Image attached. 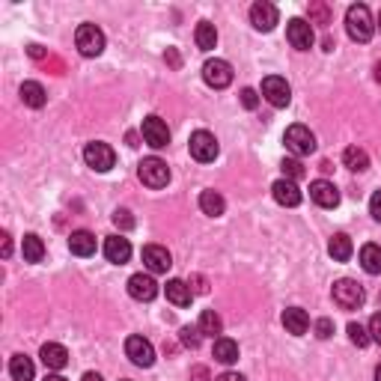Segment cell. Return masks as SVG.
<instances>
[{
    "mask_svg": "<svg viewBox=\"0 0 381 381\" xmlns=\"http://www.w3.org/2000/svg\"><path fill=\"white\" fill-rule=\"evenodd\" d=\"M345 30H349V36L354 42H369L375 33V24H373V15H369V9L364 3H354L345 9Z\"/></svg>",
    "mask_w": 381,
    "mask_h": 381,
    "instance_id": "6da1fadb",
    "label": "cell"
},
{
    "mask_svg": "<svg viewBox=\"0 0 381 381\" xmlns=\"http://www.w3.org/2000/svg\"><path fill=\"white\" fill-rule=\"evenodd\" d=\"M188 149H190V158H197L203 164L215 161L218 152H221L218 137L211 131H194V134H190V140H188Z\"/></svg>",
    "mask_w": 381,
    "mask_h": 381,
    "instance_id": "7a4b0ae2",
    "label": "cell"
},
{
    "mask_svg": "<svg viewBox=\"0 0 381 381\" xmlns=\"http://www.w3.org/2000/svg\"><path fill=\"white\" fill-rule=\"evenodd\" d=\"M137 176L147 188L158 190V188H167V182H170V167H167L161 158H143L137 167Z\"/></svg>",
    "mask_w": 381,
    "mask_h": 381,
    "instance_id": "3957f363",
    "label": "cell"
},
{
    "mask_svg": "<svg viewBox=\"0 0 381 381\" xmlns=\"http://www.w3.org/2000/svg\"><path fill=\"white\" fill-rule=\"evenodd\" d=\"M75 45L84 57H98V54L105 51V33L96 24H81L75 33Z\"/></svg>",
    "mask_w": 381,
    "mask_h": 381,
    "instance_id": "277c9868",
    "label": "cell"
},
{
    "mask_svg": "<svg viewBox=\"0 0 381 381\" xmlns=\"http://www.w3.org/2000/svg\"><path fill=\"white\" fill-rule=\"evenodd\" d=\"M84 161H87V167H93L96 173H107L110 167L117 164V152L110 149L107 143L93 140V143H87V149H84Z\"/></svg>",
    "mask_w": 381,
    "mask_h": 381,
    "instance_id": "5b68a950",
    "label": "cell"
},
{
    "mask_svg": "<svg viewBox=\"0 0 381 381\" xmlns=\"http://www.w3.org/2000/svg\"><path fill=\"white\" fill-rule=\"evenodd\" d=\"M283 143H286V149L292 152V155H310V152H316V137H313V131L307 126H289L286 134H283Z\"/></svg>",
    "mask_w": 381,
    "mask_h": 381,
    "instance_id": "8992f818",
    "label": "cell"
},
{
    "mask_svg": "<svg viewBox=\"0 0 381 381\" xmlns=\"http://www.w3.org/2000/svg\"><path fill=\"white\" fill-rule=\"evenodd\" d=\"M364 289H361V283L357 280H349V277H343V280H337L334 283V301L343 307V310H357L364 304Z\"/></svg>",
    "mask_w": 381,
    "mask_h": 381,
    "instance_id": "52a82bcc",
    "label": "cell"
},
{
    "mask_svg": "<svg viewBox=\"0 0 381 381\" xmlns=\"http://www.w3.org/2000/svg\"><path fill=\"white\" fill-rule=\"evenodd\" d=\"M286 39L295 51H310L313 42H316V33H313V24H307L304 18H292L286 24Z\"/></svg>",
    "mask_w": 381,
    "mask_h": 381,
    "instance_id": "ba28073f",
    "label": "cell"
},
{
    "mask_svg": "<svg viewBox=\"0 0 381 381\" xmlns=\"http://www.w3.org/2000/svg\"><path fill=\"white\" fill-rule=\"evenodd\" d=\"M140 134H143V140H147L152 149H164L167 143H170V128H167V122L161 117H147V119H143Z\"/></svg>",
    "mask_w": 381,
    "mask_h": 381,
    "instance_id": "9c48e42d",
    "label": "cell"
},
{
    "mask_svg": "<svg viewBox=\"0 0 381 381\" xmlns=\"http://www.w3.org/2000/svg\"><path fill=\"white\" fill-rule=\"evenodd\" d=\"M262 96L268 98V105H274V107H286L292 102V89H289L286 77H277V75H268L262 81Z\"/></svg>",
    "mask_w": 381,
    "mask_h": 381,
    "instance_id": "30bf717a",
    "label": "cell"
},
{
    "mask_svg": "<svg viewBox=\"0 0 381 381\" xmlns=\"http://www.w3.org/2000/svg\"><path fill=\"white\" fill-rule=\"evenodd\" d=\"M203 81L211 87V89H227L232 84V66L227 60H209L203 66Z\"/></svg>",
    "mask_w": 381,
    "mask_h": 381,
    "instance_id": "8fae6325",
    "label": "cell"
},
{
    "mask_svg": "<svg viewBox=\"0 0 381 381\" xmlns=\"http://www.w3.org/2000/svg\"><path fill=\"white\" fill-rule=\"evenodd\" d=\"M277 21H280V13H277V6L274 3H265V0H260V3H253L251 6V24L256 30H274L277 27Z\"/></svg>",
    "mask_w": 381,
    "mask_h": 381,
    "instance_id": "7c38bea8",
    "label": "cell"
},
{
    "mask_svg": "<svg viewBox=\"0 0 381 381\" xmlns=\"http://www.w3.org/2000/svg\"><path fill=\"white\" fill-rule=\"evenodd\" d=\"M126 354L131 357L134 366H152V364H155L152 343L143 340V337H128V340H126Z\"/></svg>",
    "mask_w": 381,
    "mask_h": 381,
    "instance_id": "4fadbf2b",
    "label": "cell"
},
{
    "mask_svg": "<svg viewBox=\"0 0 381 381\" xmlns=\"http://www.w3.org/2000/svg\"><path fill=\"white\" fill-rule=\"evenodd\" d=\"M310 197L313 203L322 206V209H337L340 206V190L334 182H324V179H316V182L310 185Z\"/></svg>",
    "mask_w": 381,
    "mask_h": 381,
    "instance_id": "5bb4252c",
    "label": "cell"
},
{
    "mask_svg": "<svg viewBox=\"0 0 381 381\" xmlns=\"http://www.w3.org/2000/svg\"><path fill=\"white\" fill-rule=\"evenodd\" d=\"M143 265H147L152 274H164L167 268L173 265V256L167 248H161V244H147V248H143Z\"/></svg>",
    "mask_w": 381,
    "mask_h": 381,
    "instance_id": "9a60e30c",
    "label": "cell"
},
{
    "mask_svg": "<svg viewBox=\"0 0 381 381\" xmlns=\"http://www.w3.org/2000/svg\"><path fill=\"white\" fill-rule=\"evenodd\" d=\"M128 295L134 301H152L158 295V283H155V277H149V274H131L128 277Z\"/></svg>",
    "mask_w": 381,
    "mask_h": 381,
    "instance_id": "2e32d148",
    "label": "cell"
},
{
    "mask_svg": "<svg viewBox=\"0 0 381 381\" xmlns=\"http://www.w3.org/2000/svg\"><path fill=\"white\" fill-rule=\"evenodd\" d=\"M105 256H107V262H114V265H126L131 260V241L122 239V235H107Z\"/></svg>",
    "mask_w": 381,
    "mask_h": 381,
    "instance_id": "e0dca14e",
    "label": "cell"
},
{
    "mask_svg": "<svg viewBox=\"0 0 381 381\" xmlns=\"http://www.w3.org/2000/svg\"><path fill=\"white\" fill-rule=\"evenodd\" d=\"M271 194H274V200L280 206H298L301 203V190H298V185L292 182V179H277V182L271 185Z\"/></svg>",
    "mask_w": 381,
    "mask_h": 381,
    "instance_id": "ac0fdd59",
    "label": "cell"
},
{
    "mask_svg": "<svg viewBox=\"0 0 381 381\" xmlns=\"http://www.w3.org/2000/svg\"><path fill=\"white\" fill-rule=\"evenodd\" d=\"M39 357H42V364L48 369H66V366H69V352H66L60 343H45Z\"/></svg>",
    "mask_w": 381,
    "mask_h": 381,
    "instance_id": "d6986e66",
    "label": "cell"
},
{
    "mask_svg": "<svg viewBox=\"0 0 381 381\" xmlns=\"http://www.w3.org/2000/svg\"><path fill=\"white\" fill-rule=\"evenodd\" d=\"M283 328H286L289 334H295V337L307 334V328H310L307 310H301V307H289V310H283Z\"/></svg>",
    "mask_w": 381,
    "mask_h": 381,
    "instance_id": "ffe728a7",
    "label": "cell"
},
{
    "mask_svg": "<svg viewBox=\"0 0 381 381\" xmlns=\"http://www.w3.org/2000/svg\"><path fill=\"white\" fill-rule=\"evenodd\" d=\"M69 251L75 256H93L96 253V235L87 230H75L69 235Z\"/></svg>",
    "mask_w": 381,
    "mask_h": 381,
    "instance_id": "44dd1931",
    "label": "cell"
},
{
    "mask_svg": "<svg viewBox=\"0 0 381 381\" xmlns=\"http://www.w3.org/2000/svg\"><path fill=\"white\" fill-rule=\"evenodd\" d=\"M167 301L176 307H188L190 298H194V292H190V286L185 283V280H167Z\"/></svg>",
    "mask_w": 381,
    "mask_h": 381,
    "instance_id": "7402d4cb",
    "label": "cell"
},
{
    "mask_svg": "<svg viewBox=\"0 0 381 381\" xmlns=\"http://www.w3.org/2000/svg\"><path fill=\"white\" fill-rule=\"evenodd\" d=\"M352 251H354V244H352V239H349V235H345V232L331 235V241H328V253H331L337 262L352 260Z\"/></svg>",
    "mask_w": 381,
    "mask_h": 381,
    "instance_id": "603a6c76",
    "label": "cell"
},
{
    "mask_svg": "<svg viewBox=\"0 0 381 381\" xmlns=\"http://www.w3.org/2000/svg\"><path fill=\"white\" fill-rule=\"evenodd\" d=\"M215 361L223 364V366H230L239 361V343L230 340V337H218L215 340Z\"/></svg>",
    "mask_w": 381,
    "mask_h": 381,
    "instance_id": "cb8c5ba5",
    "label": "cell"
},
{
    "mask_svg": "<svg viewBox=\"0 0 381 381\" xmlns=\"http://www.w3.org/2000/svg\"><path fill=\"white\" fill-rule=\"evenodd\" d=\"M9 375H13L15 381H33V375H36V366H33V361L27 354H15L13 361H9Z\"/></svg>",
    "mask_w": 381,
    "mask_h": 381,
    "instance_id": "d4e9b609",
    "label": "cell"
},
{
    "mask_svg": "<svg viewBox=\"0 0 381 381\" xmlns=\"http://www.w3.org/2000/svg\"><path fill=\"white\" fill-rule=\"evenodd\" d=\"M21 102H24L27 107H42L45 102H48L45 87L36 84V81H24V84H21Z\"/></svg>",
    "mask_w": 381,
    "mask_h": 381,
    "instance_id": "484cf974",
    "label": "cell"
},
{
    "mask_svg": "<svg viewBox=\"0 0 381 381\" xmlns=\"http://www.w3.org/2000/svg\"><path fill=\"white\" fill-rule=\"evenodd\" d=\"M200 209H203L209 218H221L227 203H223V197L218 190H203V194H200Z\"/></svg>",
    "mask_w": 381,
    "mask_h": 381,
    "instance_id": "4316f807",
    "label": "cell"
},
{
    "mask_svg": "<svg viewBox=\"0 0 381 381\" xmlns=\"http://www.w3.org/2000/svg\"><path fill=\"white\" fill-rule=\"evenodd\" d=\"M21 253H24V260L27 262H42V256H45V244L36 232H27L24 235V241H21Z\"/></svg>",
    "mask_w": 381,
    "mask_h": 381,
    "instance_id": "83f0119b",
    "label": "cell"
},
{
    "mask_svg": "<svg viewBox=\"0 0 381 381\" xmlns=\"http://www.w3.org/2000/svg\"><path fill=\"white\" fill-rule=\"evenodd\" d=\"M361 265L366 274H381V248L378 244H364L361 248Z\"/></svg>",
    "mask_w": 381,
    "mask_h": 381,
    "instance_id": "f1b7e54d",
    "label": "cell"
},
{
    "mask_svg": "<svg viewBox=\"0 0 381 381\" xmlns=\"http://www.w3.org/2000/svg\"><path fill=\"white\" fill-rule=\"evenodd\" d=\"M194 39H197V48H200V51H211V48L218 45V30H215V24H209V21H200Z\"/></svg>",
    "mask_w": 381,
    "mask_h": 381,
    "instance_id": "f546056e",
    "label": "cell"
},
{
    "mask_svg": "<svg viewBox=\"0 0 381 381\" xmlns=\"http://www.w3.org/2000/svg\"><path fill=\"white\" fill-rule=\"evenodd\" d=\"M343 164L349 167V170H354V173H364L369 167V155L364 149H357V147H349L343 152Z\"/></svg>",
    "mask_w": 381,
    "mask_h": 381,
    "instance_id": "4dcf8cb0",
    "label": "cell"
},
{
    "mask_svg": "<svg viewBox=\"0 0 381 381\" xmlns=\"http://www.w3.org/2000/svg\"><path fill=\"white\" fill-rule=\"evenodd\" d=\"M200 334H209V337H215V334H221L223 331V322H221V316L215 310H203V316H200Z\"/></svg>",
    "mask_w": 381,
    "mask_h": 381,
    "instance_id": "1f68e13d",
    "label": "cell"
},
{
    "mask_svg": "<svg viewBox=\"0 0 381 381\" xmlns=\"http://www.w3.org/2000/svg\"><path fill=\"white\" fill-rule=\"evenodd\" d=\"M349 340L357 345V349H364V345H369V340H373V337H369V331L364 328V324L352 322V324H349Z\"/></svg>",
    "mask_w": 381,
    "mask_h": 381,
    "instance_id": "d6a6232c",
    "label": "cell"
},
{
    "mask_svg": "<svg viewBox=\"0 0 381 381\" xmlns=\"http://www.w3.org/2000/svg\"><path fill=\"white\" fill-rule=\"evenodd\" d=\"M179 337H182V343L188 345V349H197V345H200V337H203V334H200V328H190V324H185V328L179 331Z\"/></svg>",
    "mask_w": 381,
    "mask_h": 381,
    "instance_id": "836d02e7",
    "label": "cell"
},
{
    "mask_svg": "<svg viewBox=\"0 0 381 381\" xmlns=\"http://www.w3.org/2000/svg\"><path fill=\"white\" fill-rule=\"evenodd\" d=\"M283 173H286V179H292V182H295V179L304 176V167H301L298 158H286L283 161Z\"/></svg>",
    "mask_w": 381,
    "mask_h": 381,
    "instance_id": "e575fe53",
    "label": "cell"
},
{
    "mask_svg": "<svg viewBox=\"0 0 381 381\" xmlns=\"http://www.w3.org/2000/svg\"><path fill=\"white\" fill-rule=\"evenodd\" d=\"M313 18H316L319 24H328V18H331L328 6H324V3H313V6H310V24H313Z\"/></svg>",
    "mask_w": 381,
    "mask_h": 381,
    "instance_id": "d590c367",
    "label": "cell"
},
{
    "mask_svg": "<svg viewBox=\"0 0 381 381\" xmlns=\"http://www.w3.org/2000/svg\"><path fill=\"white\" fill-rule=\"evenodd\" d=\"M316 337L319 340H331L334 337V322L331 319H319L316 322Z\"/></svg>",
    "mask_w": 381,
    "mask_h": 381,
    "instance_id": "8d00e7d4",
    "label": "cell"
},
{
    "mask_svg": "<svg viewBox=\"0 0 381 381\" xmlns=\"http://www.w3.org/2000/svg\"><path fill=\"white\" fill-rule=\"evenodd\" d=\"M114 223H117V227H122V230H131L134 227V218L128 215L126 209H117L114 211Z\"/></svg>",
    "mask_w": 381,
    "mask_h": 381,
    "instance_id": "74e56055",
    "label": "cell"
},
{
    "mask_svg": "<svg viewBox=\"0 0 381 381\" xmlns=\"http://www.w3.org/2000/svg\"><path fill=\"white\" fill-rule=\"evenodd\" d=\"M369 337H373V343H378L381 345V313H375L373 319H369Z\"/></svg>",
    "mask_w": 381,
    "mask_h": 381,
    "instance_id": "f35d334b",
    "label": "cell"
},
{
    "mask_svg": "<svg viewBox=\"0 0 381 381\" xmlns=\"http://www.w3.org/2000/svg\"><path fill=\"white\" fill-rule=\"evenodd\" d=\"M241 105L248 110H256V105H260V96H256V89H241Z\"/></svg>",
    "mask_w": 381,
    "mask_h": 381,
    "instance_id": "ab89813d",
    "label": "cell"
},
{
    "mask_svg": "<svg viewBox=\"0 0 381 381\" xmlns=\"http://www.w3.org/2000/svg\"><path fill=\"white\" fill-rule=\"evenodd\" d=\"M369 215H373L381 223V190H375L373 200H369Z\"/></svg>",
    "mask_w": 381,
    "mask_h": 381,
    "instance_id": "60d3db41",
    "label": "cell"
},
{
    "mask_svg": "<svg viewBox=\"0 0 381 381\" xmlns=\"http://www.w3.org/2000/svg\"><path fill=\"white\" fill-rule=\"evenodd\" d=\"M13 256V241H9V235L3 232V260H9Z\"/></svg>",
    "mask_w": 381,
    "mask_h": 381,
    "instance_id": "b9f144b4",
    "label": "cell"
},
{
    "mask_svg": "<svg viewBox=\"0 0 381 381\" xmlns=\"http://www.w3.org/2000/svg\"><path fill=\"white\" fill-rule=\"evenodd\" d=\"M190 378H194V381H206V378H209V373H206L203 366H197L194 373H190Z\"/></svg>",
    "mask_w": 381,
    "mask_h": 381,
    "instance_id": "7bdbcfd3",
    "label": "cell"
},
{
    "mask_svg": "<svg viewBox=\"0 0 381 381\" xmlns=\"http://www.w3.org/2000/svg\"><path fill=\"white\" fill-rule=\"evenodd\" d=\"M206 289H209V286H206V280H203V277H194V292H200V295H203Z\"/></svg>",
    "mask_w": 381,
    "mask_h": 381,
    "instance_id": "ee69618b",
    "label": "cell"
},
{
    "mask_svg": "<svg viewBox=\"0 0 381 381\" xmlns=\"http://www.w3.org/2000/svg\"><path fill=\"white\" fill-rule=\"evenodd\" d=\"M215 381H244L239 373H223V375H218Z\"/></svg>",
    "mask_w": 381,
    "mask_h": 381,
    "instance_id": "f6af8a7d",
    "label": "cell"
},
{
    "mask_svg": "<svg viewBox=\"0 0 381 381\" xmlns=\"http://www.w3.org/2000/svg\"><path fill=\"white\" fill-rule=\"evenodd\" d=\"M81 381H105V378H102V375H98V373H87V375H84Z\"/></svg>",
    "mask_w": 381,
    "mask_h": 381,
    "instance_id": "bcb514c9",
    "label": "cell"
},
{
    "mask_svg": "<svg viewBox=\"0 0 381 381\" xmlns=\"http://www.w3.org/2000/svg\"><path fill=\"white\" fill-rule=\"evenodd\" d=\"M375 81L381 84V63H375Z\"/></svg>",
    "mask_w": 381,
    "mask_h": 381,
    "instance_id": "7dc6e473",
    "label": "cell"
},
{
    "mask_svg": "<svg viewBox=\"0 0 381 381\" xmlns=\"http://www.w3.org/2000/svg\"><path fill=\"white\" fill-rule=\"evenodd\" d=\"M45 381H66V378H63V375H48Z\"/></svg>",
    "mask_w": 381,
    "mask_h": 381,
    "instance_id": "c3c4849f",
    "label": "cell"
},
{
    "mask_svg": "<svg viewBox=\"0 0 381 381\" xmlns=\"http://www.w3.org/2000/svg\"><path fill=\"white\" fill-rule=\"evenodd\" d=\"M375 381H381V366H378V369H375Z\"/></svg>",
    "mask_w": 381,
    "mask_h": 381,
    "instance_id": "681fc988",
    "label": "cell"
},
{
    "mask_svg": "<svg viewBox=\"0 0 381 381\" xmlns=\"http://www.w3.org/2000/svg\"><path fill=\"white\" fill-rule=\"evenodd\" d=\"M378 27H381V13H378Z\"/></svg>",
    "mask_w": 381,
    "mask_h": 381,
    "instance_id": "f907efd6",
    "label": "cell"
},
{
    "mask_svg": "<svg viewBox=\"0 0 381 381\" xmlns=\"http://www.w3.org/2000/svg\"><path fill=\"white\" fill-rule=\"evenodd\" d=\"M122 381H128V378H122Z\"/></svg>",
    "mask_w": 381,
    "mask_h": 381,
    "instance_id": "816d5d0a",
    "label": "cell"
}]
</instances>
